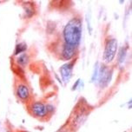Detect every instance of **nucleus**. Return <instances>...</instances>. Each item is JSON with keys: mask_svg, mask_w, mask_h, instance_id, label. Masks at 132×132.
<instances>
[{"mask_svg": "<svg viewBox=\"0 0 132 132\" xmlns=\"http://www.w3.org/2000/svg\"><path fill=\"white\" fill-rule=\"evenodd\" d=\"M82 23L79 18H73L65 24L63 30L64 44L78 49L82 39Z\"/></svg>", "mask_w": 132, "mask_h": 132, "instance_id": "obj_1", "label": "nucleus"}, {"mask_svg": "<svg viewBox=\"0 0 132 132\" xmlns=\"http://www.w3.org/2000/svg\"><path fill=\"white\" fill-rule=\"evenodd\" d=\"M117 47H118V42H117V38H110L107 40L103 56L105 63H110L113 62L117 53Z\"/></svg>", "mask_w": 132, "mask_h": 132, "instance_id": "obj_2", "label": "nucleus"}, {"mask_svg": "<svg viewBox=\"0 0 132 132\" xmlns=\"http://www.w3.org/2000/svg\"><path fill=\"white\" fill-rule=\"evenodd\" d=\"M28 109H29L30 115L38 119H44L49 115L46 104L41 101H36V102L31 103Z\"/></svg>", "mask_w": 132, "mask_h": 132, "instance_id": "obj_3", "label": "nucleus"}, {"mask_svg": "<svg viewBox=\"0 0 132 132\" xmlns=\"http://www.w3.org/2000/svg\"><path fill=\"white\" fill-rule=\"evenodd\" d=\"M112 76H113L112 69H110L106 64H101L99 66L97 82L101 87L105 88V87L109 85V84L112 79Z\"/></svg>", "mask_w": 132, "mask_h": 132, "instance_id": "obj_4", "label": "nucleus"}, {"mask_svg": "<svg viewBox=\"0 0 132 132\" xmlns=\"http://www.w3.org/2000/svg\"><path fill=\"white\" fill-rule=\"evenodd\" d=\"M15 94L18 99H19L21 102L26 103L29 102L30 99V90L29 86L25 82H18L15 88Z\"/></svg>", "mask_w": 132, "mask_h": 132, "instance_id": "obj_5", "label": "nucleus"}, {"mask_svg": "<svg viewBox=\"0 0 132 132\" xmlns=\"http://www.w3.org/2000/svg\"><path fill=\"white\" fill-rule=\"evenodd\" d=\"M75 62H69V63H65L64 64H63L60 67L59 72L60 75L62 77V80L64 84L69 82L70 79L72 77V71H73V68H74Z\"/></svg>", "mask_w": 132, "mask_h": 132, "instance_id": "obj_6", "label": "nucleus"}, {"mask_svg": "<svg viewBox=\"0 0 132 132\" xmlns=\"http://www.w3.org/2000/svg\"><path fill=\"white\" fill-rule=\"evenodd\" d=\"M77 49L74 48V47L66 45L63 44V48H62V52H61V56L63 60H70L74 57V56L76 55Z\"/></svg>", "mask_w": 132, "mask_h": 132, "instance_id": "obj_7", "label": "nucleus"}, {"mask_svg": "<svg viewBox=\"0 0 132 132\" xmlns=\"http://www.w3.org/2000/svg\"><path fill=\"white\" fill-rule=\"evenodd\" d=\"M29 61H30L29 55L26 52H24L18 56V57L16 59V63L19 66H21V67H25L29 63Z\"/></svg>", "mask_w": 132, "mask_h": 132, "instance_id": "obj_8", "label": "nucleus"}, {"mask_svg": "<svg viewBox=\"0 0 132 132\" xmlns=\"http://www.w3.org/2000/svg\"><path fill=\"white\" fill-rule=\"evenodd\" d=\"M27 50V44L25 42H20L16 44L14 50V56H18L22 53H24Z\"/></svg>", "mask_w": 132, "mask_h": 132, "instance_id": "obj_9", "label": "nucleus"}, {"mask_svg": "<svg viewBox=\"0 0 132 132\" xmlns=\"http://www.w3.org/2000/svg\"><path fill=\"white\" fill-rule=\"evenodd\" d=\"M23 10H24V14L28 18H30L34 16L35 13V9L33 8L31 3H24L23 5Z\"/></svg>", "mask_w": 132, "mask_h": 132, "instance_id": "obj_10", "label": "nucleus"}, {"mask_svg": "<svg viewBox=\"0 0 132 132\" xmlns=\"http://www.w3.org/2000/svg\"><path fill=\"white\" fill-rule=\"evenodd\" d=\"M127 56V47L125 46H122L121 48L119 49V52H118V56H117V62H118L119 64H122V63L124 62Z\"/></svg>", "mask_w": 132, "mask_h": 132, "instance_id": "obj_11", "label": "nucleus"}, {"mask_svg": "<svg viewBox=\"0 0 132 132\" xmlns=\"http://www.w3.org/2000/svg\"><path fill=\"white\" fill-rule=\"evenodd\" d=\"M98 72H99V63L96 62V64H95V67H94L93 74H92V76H91V82H92L97 81Z\"/></svg>", "mask_w": 132, "mask_h": 132, "instance_id": "obj_12", "label": "nucleus"}, {"mask_svg": "<svg viewBox=\"0 0 132 132\" xmlns=\"http://www.w3.org/2000/svg\"><path fill=\"white\" fill-rule=\"evenodd\" d=\"M80 82H81V79L78 78L76 81V82H75L74 84H73V86H72V88H71V90H76V89L78 88L79 87V84H80Z\"/></svg>", "mask_w": 132, "mask_h": 132, "instance_id": "obj_13", "label": "nucleus"}, {"mask_svg": "<svg viewBox=\"0 0 132 132\" xmlns=\"http://www.w3.org/2000/svg\"><path fill=\"white\" fill-rule=\"evenodd\" d=\"M46 107H47V110H48L49 114H51L54 110V106L52 104H46Z\"/></svg>", "mask_w": 132, "mask_h": 132, "instance_id": "obj_14", "label": "nucleus"}, {"mask_svg": "<svg viewBox=\"0 0 132 132\" xmlns=\"http://www.w3.org/2000/svg\"><path fill=\"white\" fill-rule=\"evenodd\" d=\"M21 132H28V131H21Z\"/></svg>", "mask_w": 132, "mask_h": 132, "instance_id": "obj_15", "label": "nucleus"}]
</instances>
